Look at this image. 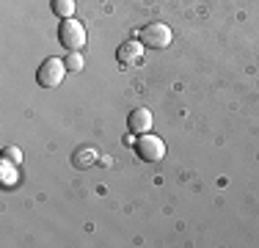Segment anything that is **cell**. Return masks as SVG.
<instances>
[{"label": "cell", "mask_w": 259, "mask_h": 248, "mask_svg": "<svg viewBox=\"0 0 259 248\" xmlns=\"http://www.w3.org/2000/svg\"><path fill=\"white\" fill-rule=\"evenodd\" d=\"M58 42L64 45L69 53H75V50H83L85 45V28H83V22H77V20H64L58 25Z\"/></svg>", "instance_id": "6da1fadb"}, {"label": "cell", "mask_w": 259, "mask_h": 248, "mask_svg": "<svg viewBox=\"0 0 259 248\" xmlns=\"http://www.w3.org/2000/svg\"><path fill=\"white\" fill-rule=\"evenodd\" d=\"M64 64H66V69H69V72H80V69H83V58L77 55V50H75V53H69V55H66V58H64Z\"/></svg>", "instance_id": "9c48e42d"}, {"label": "cell", "mask_w": 259, "mask_h": 248, "mask_svg": "<svg viewBox=\"0 0 259 248\" xmlns=\"http://www.w3.org/2000/svg\"><path fill=\"white\" fill-rule=\"evenodd\" d=\"M3 154H6V160H9V163H20V160H22V152L17 146H6Z\"/></svg>", "instance_id": "30bf717a"}, {"label": "cell", "mask_w": 259, "mask_h": 248, "mask_svg": "<svg viewBox=\"0 0 259 248\" xmlns=\"http://www.w3.org/2000/svg\"><path fill=\"white\" fill-rule=\"evenodd\" d=\"M135 152H138L141 160H149V163H157L163 160L165 154V144L157 138V135L146 133V135H138V144H135Z\"/></svg>", "instance_id": "277c9868"}, {"label": "cell", "mask_w": 259, "mask_h": 248, "mask_svg": "<svg viewBox=\"0 0 259 248\" xmlns=\"http://www.w3.org/2000/svg\"><path fill=\"white\" fill-rule=\"evenodd\" d=\"M72 11H75V0H53V14L69 20Z\"/></svg>", "instance_id": "ba28073f"}, {"label": "cell", "mask_w": 259, "mask_h": 248, "mask_svg": "<svg viewBox=\"0 0 259 248\" xmlns=\"http://www.w3.org/2000/svg\"><path fill=\"white\" fill-rule=\"evenodd\" d=\"M127 127H130V133H135V135L152 133V113L146 108H135L127 119Z\"/></svg>", "instance_id": "8992f818"}, {"label": "cell", "mask_w": 259, "mask_h": 248, "mask_svg": "<svg viewBox=\"0 0 259 248\" xmlns=\"http://www.w3.org/2000/svg\"><path fill=\"white\" fill-rule=\"evenodd\" d=\"M141 42L144 47H152V50H163L171 45V28L165 22H149L146 28H141Z\"/></svg>", "instance_id": "3957f363"}, {"label": "cell", "mask_w": 259, "mask_h": 248, "mask_svg": "<svg viewBox=\"0 0 259 248\" xmlns=\"http://www.w3.org/2000/svg\"><path fill=\"white\" fill-rule=\"evenodd\" d=\"M72 163H75V169H89V166H94L97 163V149L80 146L75 152V157H72Z\"/></svg>", "instance_id": "52a82bcc"}, {"label": "cell", "mask_w": 259, "mask_h": 248, "mask_svg": "<svg viewBox=\"0 0 259 248\" xmlns=\"http://www.w3.org/2000/svg\"><path fill=\"white\" fill-rule=\"evenodd\" d=\"M141 55H144V42H124L116 50V61L121 66H135L141 61Z\"/></svg>", "instance_id": "5b68a950"}, {"label": "cell", "mask_w": 259, "mask_h": 248, "mask_svg": "<svg viewBox=\"0 0 259 248\" xmlns=\"http://www.w3.org/2000/svg\"><path fill=\"white\" fill-rule=\"evenodd\" d=\"M66 64L61 58H47L45 64L39 66V72H36V80H39V86H45V89H58L61 83H64L66 77Z\"/></svg>", "instance_id": "7a4b0ae2"}]
</instances>
